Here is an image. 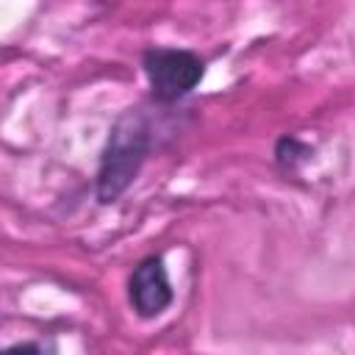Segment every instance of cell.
I'll return each mask as SVG.
<instances>
[{
  "mask_svg": "<svg viewBox=\"0 0 355 355\" xmlns=\"http://www.w3.org/2000/svg\"><path fill=\"white\" fill-rule=\"evenodd\" d=\"M311 155V147L302 144L297 136H283L277 144H275V161L283 172H297L302 161H308Z\"/></svg>",
  "mask_w": 355,
  "mask_h": 355,
  "instance_id": "cell-4",
  "label": "cell"
},
{
  "mask_svg": "<svg viewBox=\"0 0 355 355\" xmlns=\"http://www.w3.org/2000/svg\"><path fill=\"white\" fill-rule=\"evenodd\" d=\"M153 119L144 108H128L114 119L94 175V194L100 205L116 202L133 186L153 153Z\"/></svg>",
  "mask_w": 355,
  "mask_h": 355,
  "instance_id": "cell-1",
  "label": "cell"
},
{
  "mask_svg": "<svg viewBox=\"0 0 355 355\" xmlns=\"http://www.w3.org/2000/svg\"><path fill=\"white\" fill-rule=\"evenodd\" d=\"M141 69L153 100L172 105L197 89L205 75V61L183 47H147L141 53Z\"/></svg>",
  "mask_w": 355,
  "mask_h": 355,
  "instance_id": "cell-2",
  "label": "cell"
},
{
  "mask_svg": "<svg viewBox=\"0 0 355 355\" xmlns=\"http://www.w3.org/2000/svg\"><path fill=\"white\" fill-rule=\"evenodd\" d=\"M128 300L136 316L141 319H155L172 305L175 291L161 255H147L144 261H139V266L128 280Z\"/></svg>",
  "mask_w": 355,
  "mask_h": 355,
  "instance_id": "cell-3",
  "label": "cell"
}]
</instances>
